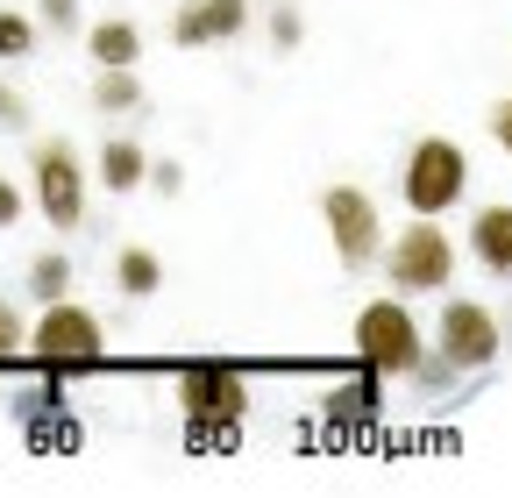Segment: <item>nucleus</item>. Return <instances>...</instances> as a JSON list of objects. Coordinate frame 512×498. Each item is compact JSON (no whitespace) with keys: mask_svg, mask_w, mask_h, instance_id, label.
<instances>
[{"mask_svg":"<svg viewBox=\"0 0 512 498\" xmlns=\"http://www.w3.org/2000/svg\"><path fill=\"white\" fill-rule=\"evenodd\" d=\"M470 257L491 271V278H512V207L505 200H491V207H477L470 214Z\"/></svg>","mask_w":512,"mask_h":498,"instance_id":"nucleus-10","label":"nucleus"},{"mask_svg":"<svg viewBox=\"0 0 512 498\" xmlns=\"http://www.w3.org/2000/svg\"><path fill=\"white\" fill-rule=\"evenodd\" d=\"M29 299H72V257H64V249H43V257L29 264Z\"/></svg>","mask_w":512,"mask_h":498,"instance_id":"nucleus-15","label":"nucleus"},{"mask_svg":"<svg viewBox=\"0 0 512 498\" xmlns=\"http://www.w3.org/2000/svg\"><path fill=\"white\" fill-rule=\"evenodd\" d=\"M86 57L93 65H143V29L128 15H100L86 22Z\"/></svg>","mask_w":512,"mask_h":498,"instance_id":"nucleus-12","label":"nucleus"},{"mask_svg":"<svg viewBox=\"0 0 512 498\" xmlns=\"http://www.w3.org/2000/svg\"><path fill=\"white\" fill-rule=\"evenodd\" d=\"M399 193L413 214H448L463 193H470V150L456 136H420L406 150V171H399Z\"/></svg>","mask_w":512,"mask_h":498,"instance_id":"nucleus-2","label":"nucleus"},{"mask_svg":"<svg viewBox=\"0 0 512 498\" xmlns=\"http://www.w3.org/2000/svg\"><path fill=\"white\" fill-rule=\"evenodd\" d=\"M36 22L50 36H86V15H79V0H36Z\"/></svg>","mask_w":512,"mask_h":498,"instance_id":"nucleus-18","label":"nucleus"},{"mask_svg":"<svg viewBox=\"0 0 512 498\" xmlns=\"http://www.w3.org/2000/svg\"><path fill=\"white\" fill-rule=\"evenodd\" d=\"M0 121H8V129H29V100H22L8 79H0Z\"/></svg>","mask_w":512,"mask_h":498,"instance_id":"nucleus-20","label":"nucleus"},{"mask_svg":"<svg viewBox=\"0 0 512 498\" xmlns=\"http://www.w3.org/2000/svg\"><path fill=\"white\" fill-rule=\"evenodd\" d=\"M29 214V200H22V185H8V178H0V228H15Z\"/></svg>","mask_w":512,"mask_h":498,"instance_id":"nucleus-21","label":"nucleus"},{"mask_svg":"<svg viewBox=\"0 0 512 498\" xmlns=\"http://www.w3.org/2000/svg\"><path fill=\"white\" fill-rule=\"evenodd\" d=\"M22 349H29V321L15 314L8 299H0V363H8V356H22Z\"/></svg>","mask_w":512,"mask_h":498,"instance_id":"nucleus-19","label":"nucleus"},{"mask_svg":"<svg viewBox=\"0 0 512 498\" xmlns=\"http://www.w3.org/2000/svg\"><path fill=\"white\" fill-rule=\"evenodd\" d=\"M29 185H36V214L57 235H72L86 221V164H79L72 143H36L29 150Z\"/></svg>","mask_w":512,"mask_h":498,"instance_id":"nucleus-6","label":"nucleus"},{"mask_svg":"<svg viewBox=\"0 0 512 498\" xmlns=\"http://www.w3.org/2000/svg\"><path fill=\"white\" fill-rule=\"evenodd\" d=\"M150 150L143 143H128V136H114V143H100V157H93V178L107 185V193H136V185H150Z\"/></svg>","mask_w":512,"mask_h":498,"instance_id":"nucleus-11","label":"nucleus"},{"mask_svg":"<svg viewBox=\"0 0 512 498\" xmlns=\"http://www.w3.org/2000/svg\"><path fill=\"white\" fill-rule=\"evenodd\" d=\"M249 8L256 0H185L171 15V43L178 50H207V43H235L249 29Z\"/></svg>","mask_w":512,"mask_h":498,"instance_id":"nucleus-9","label":"nucleus"},{"mask_svg":"<svg viewBox=\"0 0 512 498\" xmlns=\"http://www.w3.org/2000/svg\"><path fill=\"white\" fill-rule=\"evenodd\" d=\"M264 36H271V50H278V57H292V50L306 43V15L292 8V0H278V8H271V22H264Z\"/></svg>","mask_w":512,"mask_h":498,"instance_id":"nucleus-17","label":"nucleus"},{"mask_svg":"<svg viewBox=\"0 0 512 498\" xmlns=\"http://www.w3.org/2000/svg\"><path fill=\"white\" fill-rule=\"evenodd\" d=\"M356 356L377 370V378H420V321H413V306L406 299H370L363 314H356Z\"/></svg>","mask_w":512,"mask_h":498,"instance_id":"nucleus-3","label":"nucleus"},{"mask_svg":"<svg viewBox=\"0 0 512 498\" xmlns=\"http://www.w3.org/2000/svg\"><path fill=\"white\" fill-rule=\"evenodd\" d=\"M36 36H43L36 8H29V15H22V8H0V57H29V50H36Z\"/></svg>","mask_w":512,"mask_h":498,"instance_id":"nucleus-16","label":"nucleus"},{"mask_svg":"<svg viewBox=\"0 0 512 498\" xmlns=\"http://www.w3.org/2000/svg\"><path fill=\"white\" fill-rule=\"evenodd\" d=\"M434 349H441V363H448V370H484V363H498L505 328H498V314H491L484 299H441Z\"/></svg>","mask_w":512,"mask_h":498,"instance_id":"nucleus-7","label":"nucleus"},{"mask_svg":"<svg viewBox=\"0 0 512 498\" xmlns=\"http://www.w3.org/2000/svg\"><path fill=\"white\" fill-rule=\"evenodd\" d=\"M150 185H157V193L171 200V193H178V185H185V171H178L171 157H157V164H150Z\"/></svg>","mask_w":512,"mask_h":498,"instance_id":"nucleus-23","label":"nucleus"},{"mask_svg":"<svg viewBox=\"0 0 512 498\" xmlns=\"http://www.w3.org/2000/svg\"><path fill=\"white\" fill-rule=\"evenodd\" d=\"M491 143H498V150L512 157V93H505V100L491 107Z\"/></svg>","mask_w":512,"mask_h":498,"instance_id":"nucleus-22","label":"nucleus"},{"mask_svg":"<svg viewBox=\"0 0 512 498\" xmlns=\"http://www.w3.org/2000/svg\"><path fill=\"white\" fill-rule=\"evenodd\" d=\"M384 278H392V292H448V278H456V242H448L441 214H413V228L392 235Z\"/></svg>","mask_w":512,"mask_h":498,"instance_id":"nucleus-4","label":"nucleus"},{"mask_svg":"<svg viewBox=\"0 0 512 498\" xmlns=\"http://www.w3.org/2000/svg\"><path fill=\"white\" fill-rule=\"evenodd\" d=\"M114 285H121V299H150V292H164V264L150 257V249L128 242L121 257H114Z\"/></svg>","mask_w":512,"mask_h":498,"instance_id":"nucleus-14","label":"nucleus"},{"mask_svg":"<svg viewBox=\"0 0 512 498\" xmlns=\"http://www.w3.org/2000/svg\"><path fill=\"white\" fill-rule=\"evenodd\" d=\"M178 413L192 420V434H200V442L235 434V427L249 420V385H242V370H228V363H192L185 378H178Z\"/></svg>","mask_w":512,"mask_h":498,"instance_id":"nucleus-5","label":"nucleus"},{"mask_svg":"<svg viewBox=\"0 0 512 498\" xmlns=\"http://www.w3.org/2000/svg\"><path fill=\"white\" fill-rule=\"evenodd\" d=\"M29 356L43 363V378H72V370H93L107 356V335L79 299H50L43 321L29 328Z\"/></svg>","mask_w":512,"mask_h":498,"instance_id":"nucleus-1","label":"nucleus"},{"mask_svg":"<svg viewBox=\"0 0 512 498\" xmlns=\"http://www.w3.org/2000/svg\"><path fill=\"white\" fill-rule=\"evenodd\" d=\"M93 107H100V114H136V107H143L136 65H100V72H93Z\"/></svg>","mask_w":512,"mask_h":498,"instance_id":"nucleus-13","label":"nucleus"},{"mask_svg":"<svg viewBox=\"0 0 512 498\" xmlns=\"http://www.w3.org/2000/svg\"><path fill=\"white\" fill-rule=\"evenodd\" d=\"M320 221H328V242H335V257L349 271L384 257V221H377V200L363 185H328V193H320Z\"/></svg>","mask_w":512,"mask_h":498,"instance_id":"nucleus-8","label":"nucleus"}]
</instances>
